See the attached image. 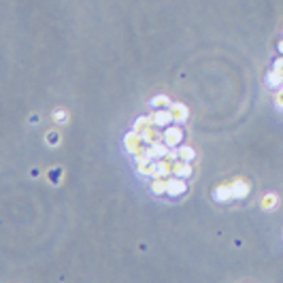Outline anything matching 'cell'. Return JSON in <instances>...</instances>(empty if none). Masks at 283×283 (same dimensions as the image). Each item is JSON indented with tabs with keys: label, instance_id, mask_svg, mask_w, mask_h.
I'll list each match as a JSON object with an SVG mask.
<instances>
[{
	"label": "cell",
	"instance_id": "6da1fadb",
	"mask_svg": "<svg viewBox=\"0 0 283 283\" xmlns=\"http://www.w3.org/2000/svg\"><path fill=\"white\" fill-rule=\"evenodd\" d=\"M181 141H183V128L181 126H170V128H166L162 132V143L168 145L170 149H177Z\"/></svg>",
	"mask_w": 283,
	"mask_h": 283
},
{
	"label": "cell",
	"instance_id": "7a4b0ae2",
	"mask_svg": "<svg viewBox=\"0 0 283 283\" xmlns=\"http://www.w3.org/2000/svg\"><path fill=\"white\" fill-rule=\"evenodd\" d=\"M126 149H128L134 158H136L138 153L145 151L147 143H145V138H143V134H138V132H130V134L126 136Z\"/></svg>",
	"mask_w": 283,
	"mask_h": 283
},
{
	"label": "cell",
	"instance_id": "3957f363",
	"mask_svg": "<svg viewBox=\"0 0 283 283\" xmlns=\"http://www.w3.org/2000/svg\"><path fill=\"white\" fill-rule=\"evenodd\" d=\"M185 190H187V183L183 177H177V175L168 177V190H166L168 196H181V194H185Z\"/></svg>",
	"mask_w": 283,
	"mask_h": 283
},
{
	"label": "cell",
	"instance_id": "277c9868",
	"mask_svg": "<svg viewBox=\"0 0 283 283\" xmlns=\"http://www.w3.org/2000/svg\"><path fill=\"white\" fill-rule=\"evenodd\" d=\"M230 187H232L234 198H245L249 194V190H251V185H249V181L245 179V177H236V179L230 183Z\"/></svg>",
	"mask_w": 283,
	"mask_h": 283
},
{
	"label": "cell",
	"instance_id": "5b68a950",
	"mask_svg": "<svg viewBox=\"0 0 283 283\" xmlns=\"http://www.w3.org/2000/svg\"><path fill=\"white\" fill-rule=\"evenodd\" d=\"M151 119H153V124L155 126H168L170 121H173V115H170V109H155L153 111V115H151Z\"/></svg>",
	"mask_w": 283,
	"mask_h": 283
},
{
	"label": "cell",
	"instance_id": "8992f818",
	"mask_svg": "<svg viewBox=\"0 0 283 283\" xmlns=\"http://www.w3.org/2000/svg\"><path fill=\"white\" fill-rule=\"evenodd\" d=\"M234 198V194H232V187H230V183H221V185L215 187V200H219V202H228Z\"/></svg>",
	"mask_w": 283,
	"mask_h": 283
},
{
	"label": "cell",
	"instance_id": "52a82bcc",
	"mask_svg": "<svg viewBox=\"0 0 283 283\" xmlns=\"http://www.w3.org/2000/svg\"><path fill=\"white\" fill-rule=\"evenodd\" d=\"M153 119H151V115H145V117H138L134 121V132H138V134H145V132L149 128H153Z\"/></svg>",
	"mask_w": 283,
	"mask_h": 283
},
{
	"label": "cell",
	"instance_id": "ba28073f",
	"mask_svg": "<svg viewBox=\"0 0 283 283\" xmlns=\"http://www.w3.org/2000/svg\"><path fill=\"white\" fill-rule=\"evenodd\" d=\"M177 158L183 160V162H194L196 160V151L190 145H181V147H177Z\"/></svg>",
	"mask_w": 283,
	"mask_h": 283
},
{
	"label": "cell",
	"instance_id": "9c48e42d",
	"mask_svg": "<svg viewBox=\"0 0 283 283\" xmlns=\"http://www.w3.org/2000/svg\"><path fill=\"white\" fill-rule=\"evenodd\" d=\"M168 109H170V115H173V121H177V124L187 119V109L183 104H170Z\"/></svg>",
	"mask_w": 283,
	"mask_h": 283
},
{
	"label": "cell",
	"instance_id": "30bf717a",
	"mask_svg": "<svg viewBox=\"0 0 283 283\" xmlns=\"http://www.w3.org/2000/svg\"><path fill=\"white\" fill-rule=\"evenodd\" d=\"M151 104H153V109H160V107L168 109L170 107V100H168V98H164V96H158V98H153V100H151Z\"/></svg>",
	"mask_w": 283,
	"mask_h": 283
},
{
	"label": "cell",
	"instance_id": "8fae6325",
	"mask_svg": "<svg viewBox=\"0 0 283 283\" xmlns=\"http://www.w3.org/2000/svg\"><path fill=\"white\" fill-rule=\"evenodd\" d=\"M275 204H277V196H275V194H266L264 200H262V207L264 209H273Z\"/></svg>",
	"mask_w": 283,
	"mask_h": 283
},
{
	"label": "cell",
	"instance_id": "7c38bea8",
	"mask_svg": "<svg viewBox=\"0 0 283 283\" xmlns=\"http://www.w3.org/2000/svg\"><path fill=\"white\" fill-rule=\"evenodd\" d=\"M58 141H60V136H58V132H49L47 134V145H58Z\"/></svg>",
	"mask_w": 283,
	"mask_h": 283
},
{
	"label": "cell",
	"instance_id": "4fadbf2b",
	"mask_svg": "<svg viewBox=\"0 0 283 283\" xmlns=\"http://www.w3.org/2000/svg\"><path fill=\"white\" fill-rule=\"evenodd\" d=\"M275 104L279 109H283V87H279V90H277V94H275Z\"/></svg>",
	"mask_w": 283,
	"mask_h": 283
},
{
	"label": "cell",
	"instance_id": "5bb4252c",
	"mask_svg": "<svg viewBox=\"0 0 283 283\" xmlns=\"http://www.w3.org/2000/svg\"><path fill=\"white\" fill-rule=\"evenodd\" d=\"M53 117H55V121H58V124H62V121H66V111H58Z\"/></svg>",
	"mask_w": 283,
	"mask_h": 283
},
{
	"label": "cell",
	"instance_id": "9a60e30c",
	"mask_svg": "<svg viewBox=\"0 0 283 283\" xmlns=\"http://www.w3.org/2000/svg\"><path fill=\"white\" fill-rule=\"evenodd\" d=\"M279 51H281V53H283V41H281V43H279Z\"/></svg>",
	"mask_w": 283,
	"mask_h": 283
}]
</instances>
